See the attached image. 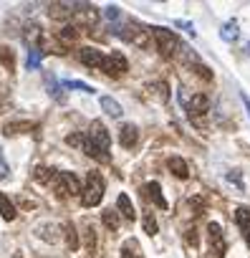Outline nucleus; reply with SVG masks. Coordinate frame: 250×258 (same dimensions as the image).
<instances>
[{
    "label": "nucleus",
    "instance_id": "f257e3e1",
    "mask_svg": "<svg viewBox=\"0 0 250 258\" xmlns=\"http://www.w3.org/2000/svg\"><path fill=\"white\" fill-rule=\"evenodd\" d=\"M109 145H111V137L106 132V126L101 121H91L89 132L84 137V152L99 162H109Z\"/></svg>",
    "mask_w": 250,
    "mask_h": 258
},
{
    "label": "nucleus",
    "instance_id": "f03ea898",
    "mask_svg": "<svg viewBox=\"0 0 250 258\" xmlns=\"http://www.w3.org/2000/svg\"><path fill=\"white\" fill-rule=\"evenodd\" d=\"M152 36L157 41V48L164 58H175L180 56V48H182V41L177 38L175 31H167V28H152Z\"/></svg>",
    "mask_w": 250,
    "mask_h": 258
},
{
    "label": "nucleus",
    "instance_id": "7ed1b4c3",
    "mask_svg": "<svg viewBox=\"0 0 250 258\" xmlns=\"http://www.w3.org/2000/svg\"><path fill=\"white\" fill-rule=\"evenodd\" d=\"M119 36L124 41H129L132 46H139V48H147L149 41H152V31H147L144 26H139L137 21H129L119 28Z\"/></svg>",
    "mask_w": 250,
    "mask_h": 258
},
{
    "label": "nucleus",
    "instance_id": "20e7f679",
    "mask_svg": "<svg viewBox=\"0 0 250 258\" xmlns=\"http://www.w3.org/2000/svg\"><path fill=\"white\" fill-rule=\"evenodd\" d=\"M101 198H104V180H101L99 172H89L86 175V187L81 192V203L86 208H96L101 203Z\"/></svg>",
    "mask_w": 250,
    "mask_h": 258
},
{
    "label": "nucleus",
    "instance_id": "39448f33",
    "mask_svg": "<svg viewBox=\"0 0 250 258\" xmlns=\"http://www.w3.org/2000/svg\"><path fill=\"white\" fill-rule=\"evenodd\" d=\"M53 185H56V192L58 195H81V182L73 172H58L56 170V177H53Z\"/></svg>",
    "mask_w": 250,
    "mask_h": 258
},
{
    "label": "nucleus",
    "instance_id": "423d86ee",
    "mask_svg": "<svg viewBox=\"0 0 250 258\" xmlns=\"http://www.w3.org/2000/svg\"><path fill=\"white\" fill-rule=\"evenodd\" d=\"M185 109H187L190 119H192V121L200 126V124H202V119H200V116H205V114L210 111V99H207L205 94H195L192 99H187Z\"/></svg>",
    "mask_w": 250,
    "mask_h": 258
},
{
    "label": "nucleus",
    "instance_id": "0eeeda50",
    "mask_svg": "<svg viewBox=\"0 0 250 258\" xmlns=\"http://www.w3.org/2000/svg\"><path fill=\"white\" fill-rule=\"evenodd\" d=\"M101 71L106 74V76H121V74H127L129 71V61L124 58L121 53H109V56H104V63H101Z\"/></svg>",
    "mask_w": 250,
    "mask_h": 258
},
{
    "label": "nucleus",
    "instance_id": "6e6552de",
    "mask_svg": "<svg viewBox=\"0 0 250 258\" xmlns=\"http://www.w3.org/2000/svg\"><path fill=\"white\" fill-rule=\"evenodd\" d=\"M76 11H73V18H76V23L81 26V28H94L96 23H99V11L91 6V3H78V6H73Z\"/></svg>",
    "mask_w": 250,
    "mask_h": 258
},
{
    "label": "nucleus",
    "instance_id": "1a4fd4ad",
    "mask_svg": "<svg viewBox=\"0 0 250 258\" xmlns=\"http://www.w3.org/2000/svg\"><path fill=\"white\" fill-rule=\"evenodd\" d=\"M207 238H210V248H212L215 258H222L227 245H225V238H222V228H220V223H210V225H207Z\"/></svg>",
    "mask_w": 250,
    "mask_h": 258
},
{
    "label": "nucleus",
    "instance_id": "9d476101",
    "mask_svg": "<svg viewBox=\"0 0 250 258\" xmlns=\"http://www.w3.org/2000/svg\"><path fill=\"white\" fill-rule=\"evenodd\" d=\"M78 58H81V63L89 66V69H101V63H104L101 51H99V48H91V46H84V48L78 51Z\"/></svg>",
    "mask_w": 250,
    "mask_h": 258
},
{
    "label": "nucleus",
    "instance_id": "9b49d317",
    "mask_svg": "<svg viewBox=\"0 0 250 258\" xmlns=\"http://www.w3.org/2000/svg\"><path fill=\"white\" fill-rule=\"evenodd\" d=\"M23 41L31 46V51H38V46H41V41H43L41 26H38V23H26V28H23Z\"/></svg>",
    "mask_w": 250,
    "mask_h": 258
},
{
    "label": "nucleus",
    "instance_id": "f8f14e48",
    "mask_svg": "<svg viewBox=\"0 0 250 258\" xmlns=\"http://www.w3.org/2000/svg\"><path fill=\"white\" fill-rule=\"evenodd\" d=\"M137 140H139V129H137L134 124H121V129H119V142H121V147L132 150V147L137 145Z\"/></svg>",
    "mask_w": 250,
    "mask_h": 258
},
{
    "label": "nucleus",
    "instance_id": "ddd939ff",
    "mask_svg": "<svg viewBox=\"0 0 250 258\" xmlns=\"http://www.w3.org/2000/svg\"><path fill=\"white\" fill-rule=\"evenodd\" d=\"M142 192H144V198H147V200H152L157 208L167 210V200H164V195H162V187H159V182H147V185L142 187Z\"/></svg>",
    "mask_w": 250,
    "mask_h": 258
},
{
    "label": "nucleus",
    "instance_id": "4468645a",
    "mask_svg": "<svg viewBox=\"0 0 250 258\" xmlns=\"http://www.w3.org/2000/svg\"><path fill=\"white\" fill-rule=\"evenodd\" d=\"M167 167H170V172H172L175 177H180V180H187V177H190V167H187V162H185L182 157H170V160H167Z\"/></svg>",
    "mask_w": 250,
    "mask_h": 258
},
{
    "label": "nucleus",
    "instance_id": "2eb2a0df",
    "mask_svg": "<svg viewBox=\"0 0 250 258\" xmlns=\"http://www.w3.org/2000/svg\"><path fill=\"white\" fill-rule=\"evenodd\" d=\"M116 210H119V215H124L127 220H134V218H137V210H134L129 195H124V192L116 198Z\"/></svg>",
    "mask_w": 250,
    "mask_h": 258
},
{
    "label": "nucleus",
    "instance_id": "dca6fc26",
    "mask_svg": "<svg viewBox=\"0 0 250 258\" xmlns=\"http://www.w3.org/2000/svg\"><path fill=\"white\" fill-rule=\"evenodd\" d=\"M99 104H101V109H104L109 116H114V119H119V116L124 114L121 104H119L116 99H111V96H101V99H99Z\"/></svg>",
    "mask_w": 250,
    "mask_h": 258
},
{
    "label": "nucleus",
    "instance_id": "f3484780",
    "mask_svg": "<svg viewBox=\"0 0 250 258\" xmlns=\"http://www.w3.org/2000/svg\"><path fill=\"white\" fill-rule=\"evenodd\" d=\"M235 220H237V225H240L245 240L250 243V210H247V208H237V210H235Z\"/></svg>",
    "mask_w": 250,
    "mask_h": 258
},
{
    "label": "nucleus",
    "instance_id": "a211bd4d",
    "mask_svg": "<svg viewBox=\"0 0 250 258\" xmlns=\"http://www.w3.org/2000/svg\"><path fill=\"white\" fill-rule=\"evenodd\" d=\"M61 228L56 225V223H41L38 228H36V233H38V238H43V240H48V243H58V238L53 235V233H58Z\"/></svg>",
    "mask_w": 250,
    "mask_h": 258
},
{
    "label": "nucleus",
    "instance_id": "6ab92c4d",
    "mask_svg": "<svg viewBox=\"0 0 250 258\" xmlns=\"http://www.w3.org/2000/svg\"><path fill=\"white\" fill-rule=\"evenodd\" d=\"M71 8H73V6H68V3H51V13H48V16H51L53 21H58V18L66 21V18L73 13Z\"/></svg>",
    "mask_w": 250,
    "mask_h": 258
},
{
    "label": "nucleus",
    "instance_id": "aec40b11",
    "mask_svg": "<svg viewBox=\"0 0 250 258\" xmlns=\"http://www.w3.org/2000/svg\"><path fill=\"white\" fill-rule=\"evenodd\" d=\"M121 258H144L142 250H139V243L134 238H129L127 243L121 245Z\"/></svg>",
    "mask_w": 250,
    "mask_h": 258
},
{
    "label": "nucleus",
    "instance_id": "412c9836",
    "mask_svg": "<svg viewBox=\"0 0 250 258\" xmlns=\"http://www.w3.org/2000/svg\"><path fill=\"white\" fill-rule=\"evenodd\" d=\"M0 215H3V220H13L16 218V205L8 200L6 192H0Z\"/></svg>",
    "mask_w": 250,
    "mask_h": 258
},
{
    "label": "nucleus",
    "instance_id": "4be33fe9",
    "mask_svg": "<svg viewBox=\"0 0 250 258\" xmlns=\"http://www.w3.org/2000/svg\"><path fill=\"white\" fill-rule=\"evenodd\" d=\"M0 63L6 66V71H16V51L3 46V48H0Z\"/></svg>",
    "mask_w": 250,
    "mask_h": 258
},
{
    "label": "nucleus",
    "instance_id": "5701e85b",
    "mask_svg": "<svg viewBox=\"0 0 250 258\" xmlns=\"http://www.w3.org/2000/svg\"><path fill=\"white\" fill-rule=\"evenodd\" d=\"M220 36H222V41H227V43H232V41H237V23L235 21H227L225 26H222V31H220Z\"/></svg>",
    "mask_w": 250,
    "mask_h": 258
},
{
    "label": "nucleus",
    "instance_id": "b1692460",
    "mask_svg": "<svg viewBox=\"0 0 250 258\" xmlns=\"http://www.w3.org/2000/svg\"><path fill=\"white\" fill-rule=\"evenodd\" d=\"M56 38L63 41V43H73V41L78 38V28H76V26H63V28L56 33Z\"/></svg>",
    "mask_w": 250,
    "mask_h": 258
},
{
    "label": "nucleus",
    "instance_id": "393cba45",
    "mask_svg": "<svg viewBox=\"0 0 250 258\" xmlns=\"http://www.w3.org/2000/svg\"><path fill=\"white\" fill-rule=\"evenodd\" d=\"M38 182H43V185H51L53 182V177H56V170H51V167H36V175H33Z\"/></svg>",
    "mask_w": 250,
    "mask_h": 258
},
{
    "label": "nucleus",
    "instance_id": "a878e982",
    "mask_svg": "<svg viewBox=\"0 0 250 258\" xmlns=\"http://www.w3.org/2000/svg\"><path fill=\"white\" fill-rule=\"evenodd\" d=\"M26 129H36L33 121H13V124H6V135H18V132H26Z\"/></svg>",
    "mask_w": 250,
    "mask_h": 258
},
{
    "label": "nucleus",
    "instance_id": "bb28decb",
    "mask_svg": "<svg viewBox=\"0 0 250 258\" xmlns=\"http://www.w3.org/2000/svg\"><path fill=\"white\" fill-rule=\"evenodd\" d=\"M46 89H48V94H51L53 99H63L61 86H58V81H56V76H53V74H46Z\"/></svg>",
    "mask_w": 250,
    "mask_h": 258
},
{
    "label": "nucleus",
    "instance_id": "cd10ccee",
    "mask_svg": "<svg viewBox=\"0 0 250 258\" xmlns=\"http://www.w3.org/2000/svg\"><path fill=\"white\" fill-rule=\"evenodd\" d=\"M101 220H104V225H106L109 230H116V228H119V213H116V210H104V213H101Z\"/></svg>",
    "mask_w": 250,
    "mask_h": 258
},
{
    "label": "nucleus",
    "instance_id": "c85d7f7f",
    "mask_svg": "<svg viewBox=\"0 0 250 258\" xmlns=\"http://www.w3.org/2000/svg\"><path fill=\"white\" fill-rule=\"evenodd\" d=\"M63 230H66V243H68V248H71V250H76V248H78V233H76L73 223H66V225H63Z\"/></svg>",
    "mask_w": 250,
    "mask_h": 258
},
{
    "label": "nucleus",
    "instance_id": "c756f323",
    "mask_svg": "<svg viewBox=\"0 0 250 258\" xmlns=\"http://www.w3.org/2000/svg\"><path fill=\"white\" fill-rule=\"evenodd\" d=\"M142 223H144V233H147V235H157V230H159V228H157V220H154V215H152V213H147Z\"/></svg>",
    "mask_w": 250,
    "mask_h": 258
},
{
    "label": "nucleus",
    "instance_id": "7c9ffc66",
    "mask_svg": "<svg viewBox=\"0 0 250 258\" xmlns=\"http://www.w3.org/2000/svg\"><path fill=\"white\" fill-rule=\"evenodd\" d=\"M41 58H43L41 51H31V53H28V69H31V71L38 69V66H41Z\"/></svg>",
    "mask_w": 250,
    "mask_h": 258
},
{
    "label": "nucleus",
    "instance_id": "2f4dec72",
    "mask_svg": "<svg viewBox=\"0 0 250 258\" xmlns=\"http://www.w3.org/2000/svg\"><path fill=\"white\" fill-rule=\"evenodd\" d=\"M86 245H89L91 253H96V230H94L91 225L86 228Z\"/></svg>",
    "mask_w": 250,
    "mask_h": 258
},
{
    "label": "nucleus",
    "instance_id": "473e14b6",
    "mask_svg": "<svg viewBox=\"0 0 250 258\" xmlns=\"http://www.w3.org/2000/svg\"><path fill=\"white\" fill-rule=\"evenodd\" d=\"M192 69H195V71H197V76H202L205 81H212V71H210L205 63H195Z\"/></svg>",
    "mask_w": 250,
    "mask_h": 258
},
{
    "label": "nucleus",
    "instance_id": "72a5a7b5",
    "mask_svg": "<svg viewBox=\"0 0 250 258\" xmlns=\"http://www.w3.org/2000/svg\"><path fill=\"white\" fill-rule=\"evenodd\" d=\"M66 86H68V89H81V91H86V94H94V89H91L89 84H84V81H66Z\"/></svg>",
    "mask_w": 250,
    "mask_h": 258
},
{
    "label": "nucleus",
    "instance_id": "f704fd0d",
    "mask_svg": "<svg viewBox=\"0 0 250 258\" xmlns=\"http://www.w3.org/2000/svg\"><path fill=\"white\" fill-rule=\"evenodd\" d=\"M104 16H106L109 21H116V18H119V8H116V6H109V8L104 11Z\"/></svg>",
    "mask_w": 250,
    "mask_h": 258
},
{
    "label": "nucleus",
    "instance_id": "c9c22d12",
    "mask_svg": "<svg viewBox=\"0 0 250 258\" xmlns=\"http://www.w3.org/2000/svg\"><path fill=\"white\" fill-rule=\"evenodd\" d=\"M227 180H230V182H235V185H237V190H242V180H240V172H237V170H232V172L227 175Z\"/></svg>",
    "mask_w": 250,
    "mask_h": 258
},
{
    "label": "nucleus",
    "instance_id": "e433bc0d",
    "mask_svg": "<svg viewBox=\"0 0 250 258\" xmlns=\"http://www.w3.org/2000/svg\"><path fill=\"white\" fill-rule=\"evenodd\" d=\"M8 172H11V170H8V162H6V157H3V155H0V180H6V177H8Z\"/></svg>",
    "mask_w": 250,
    "mask_h": 258
},
{
    "label": "nucleus",
    "instance_id": "4c0bfd02",
    "mask_svg": "<svg viewBox=\"0 0 250 258\" xmlns=\"http://www.w3.org/2000/svg\"><path fill=\"white\" fill-rule=\"evenodd\" d=\"M175 26H177V28H185V31H187L190 36H195V26H192V23H185V21H177Z\"/></svg>",
    "mask_w": 250,
    "mask_h": 258
},
{
    "label": "nucleus",
    "instance_id": "58836bf2",
    "mask_svg": "<svg viewBox=\"0 0 250 258\" xmlns=\"http://www.w3.org/2000/svg\"><path fill=\"white\" fill-rule=\"evenodd\" d=\"M187 243L197 245V235H195V230H187Z\"/></svg>",
    "mask_w": 250,
    "mask_h": 258
},
{
    "label": "nucleus",
    "instance_id": "ea45409f",
    "mask_svg": "<svg viewBox=\"0 0 250 258\" xmlns=\"http://www.w3.org/2000/svg\"><path fill=\"white\" fill-rule=\"evenodd\" d=\"M240 99H242V104H245V109H247V116H250V99H247V94H240Z\"/></svg>",
    "mask_w": 250,
    "mask_h": 258
}]
</instances>
